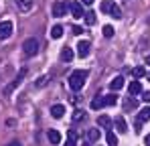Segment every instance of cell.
<instances>
[{
    "label": "cell",
    "instance_id": "6da1fadb",
    "mask_svg": "<svg viewBox=\"0 0 150 146\" xmlns=\"http://www.w3.org/2000/svg\"><path fill=\"white\" fill-rule=\"evenodd\" d=\"M85 81H87V71L85 69H77V71H73L69 75V87L73 91H79L85 85Z\"/></svg>",
    "mask_w": 150,
    "mask_h": 146
},
{
    "label": "cell",
    "instance_id": "277c9868",
    "mask_svg": "<svg viewBox=\"0 0 150 146\" xmlns=\"http://www.w3.org/2000/svg\"><path fill=\"white\" fill-rule=\"evenodd\" d=\"M12 28H14V26H12L10 21H2V23H0V41H6V39L12 35Z\"/></svg>",
    "mask_w": 150,
    "mask_h": 146
},
{
    "label": "cell",
    "instance_id": "8fae6325",
    "mask_svg": "<svg viewBox=\"0 0 150 146\" xmlns=\"http://www.w3.org/2000/svg\"><path fill=\"white\" fill-rule=\"evenodd\" d=\"M128 91H130V96H138V94H142V83H140V81H132V83L128 85Z\"/></svg>",
    "mask_w": 150,
    "mask_h": 146
},
{
    "label": "cell",
    "instance_id": "d6a6232c",
    "mask_svg": "<svg viewBox=\"0 0 150 146\" xmlns=\"http://www.w3.org/2000/svg\"><path fill=\"white\" fill-rule=\"evenodd\" d=\"M81 4H87V6H91V4H93V0H81Z\"/></svg>",
    "mask_w": 150,
    "mask_h": 146
},
{
    "label": "cell",
    "instance_id": "2e32d148",
    "mask_svg": "<svg viewBox=\"0 0 150 146\" xmlns=\"http://www.w3.org/2000/svg\"><path fill=\"white\" fill-rule=\"evenodd\" d=\"M16 6L23 10V12H28L33 8V0H16Z\"/></svg>",
    "mask_w": 150,
    "mask_h": 146
},
{
    "label": "cell",
    "instance_id": "4fadbf2b",
    "mask_svg": "<svg viewBox=\"0 0 150 146\" xmlns=\"http://www.w3.org/2000/svg\"><path fill=\"white\" fill-rule=\"evenodd\" d=\"M73 57H75L73 49L65 47V49H63V51H61V59H63V61H65V63H69V61H73Z\"/></svg>",
    "mask_w": 150,
    "mask_h": 146
},
{
    "label": "cell",
    "instance_id": "836d02e7",
    "mask_svg": "<svg viewBox=\"0 0 150 146\" xmlns=\"http://www.w3.org/2000/svg\"><path fill=\"white\" fill-rule=\"evenodd\" d=\"M144 144H146V146H150V134L146 136V138H144Z\"/></svg>",
    "mask_w": 150,
    "mask_h": 146
},
{
    "label": "cell",
    "instance_id": "3957f363",
    "mask_svg": "<svg viewBox=\"0 0 150 146\" xmlns=\"http://www.w3.org/2000/svg\"><path fill=\"white\" fill-rule=\"evenodd\" d=\"M23 51H25L26 57H35L39 53V41L37 39H26L23 43Z\"/></svg>",
    "mask_w": 150,
    "mask_h": 146
},
{
    "label": "cell",
    "instance_id": "52a82bcc",
    "mask_svg": "<svg viewBox=\"0 0 150 146\" xmlns=\"http://www.w3.org/2000/svg\"><path fill=\"white\" fill-rule=\"evenodd\" d=\"M25 75H26V69L23 67V69L18 71V75H16V79H14V81H12V83H10L8 87H4V89H2V91H4V96H6V94H10V91H12V89H14V87H16V85H18L21 81H23V77H25Z\"/></svg>",
    "mask_w": 150,
    "mask_h": 146
},
{
    "label": "cell",
    "instance_id": "484cf974",
    "mask_svg": "<svg viewBox=\"0 0 150 146\" xmlns=\"http://www.w3.org/2000/svg\"><path fill=\"white\" fill-rule=\"evenodd\" d=\"M114 33H116V30H114V26H110V24H105V26H103V37H108V39H110V37H114Z\"/></svg>",
    "mask_w": 150,
    "mask_h": 146
},
{
    "label": "cell",
    "instance_id": "e575fe53",
    "mask_svg": "<svg viewBox=\"0 0 150 146\" xmlns=\"http://www.w3.org/2000/svg\"><path fill=\"white\" fill-rule=\"evenodd\" d=\"M146 65H150V55H148V57H146Z\"/></svg>",
    "mask_w": 150,
    "mask_h": 146
},
{
    "label": "cell",
    "instance_id": "8992f818",
    "mask_svg": "<svg viewBox=\"0 0 150 146\" xmlns=\"http://www.w3.org/2000/svg\"><path fill=\"white\" fill-rule=\"evenodd\" d=\"M69 10H71L73 18H83V16H85V12H83V4H81V2H71V4H69Z\"/></svg>",
    "mask_w": 150,
    "mask_h": 146
},
{
    "label": "cell",
    "instance_id": "ba28073f",
    "mask_svg": "<svg viewBox=\"0 0 150 146\" xmlns=\"http://www.w3.org/2000/svg\"><path fill=\"white\" fill-rule=\"evenodd\" d=\"M89 49H91L89 41H79V45H77V55H79L81 59H85V57L89 55Z\"/></svg>",
    "mask_w": 150,
    "mask_h": 146
},
{
    "label": "cell",
    "instance_id": "cb8c5ba5",
    "mask_svg": "<svg viewBox=\"0 0 150 146\" xmlns=\"http://www.w3.org/2000/svg\"><path fill=\"white\" fill-rule=\"evenodd\" d=\"M49 77H51V75H43L41 79H37V81H35V85H37V87H45V85L49 83Z\"/></svg>",
    "mask_w": 150,
    "mask_h": 146
},
{
    "label": "cell",
    "instance_id": "30bf717a",
    "mask_svg": "<svg viewBox=\"0 0 150 146\" xmlns=\"http://www.w3.org/2000/svg\"><path fill=\"white\" fill-rule=\"evenodd\" d=\"M63 114H65V106H61V103H55L53 108H51V116L53 118H63Z\"/></svg>",
    "mask_w": 150,
    "mask_h": 146
},
{
    "label": "cell",
    "instance_id": "ac0fdd59",
    "mask_svg": "<svg viewBox=\"0 0 150 146\" xmlns=\"http://www.w3.org/2000/svg\"><path fill=\"white\" fill-rule=\"evenodd\" d=\"M51 37H53V39H61V37H63V26H61V24H55V26L51 28Z\"/></svg>",
    "mask_w": 150,
    "mask_h": 146
},
{
    "label": "cell",
    "instance_id": "603a6c76",
    "mask_svg": "<svg viewBox=\"0 0 150 146\" xmlns=\"http://www.w3.org/2000/svg\"><path fill=\"white\" fill-rule=\"evenodd\" d=\"M132 75H134L136 79H140V77L146 75V71H144V67H134V69H132Z\"/></svg>",
    "mask_w": 150,
    "mask_h": 146
},
{
    "label": "cell",
    "instance_id": "5b68a950",
    "mask_svg": "<svg viewBox=\"0 0 150 146\" xmlns=\"http://www.w3.org/2000/svg\"><path fill=\"white\" fill-rule=\"evenodd\" d=\"M67 10H69V4L63 2V0H59V2L53 4V16H65Z\"/></svg>",
    "mask_w": 150,
    "mask_h": 146
},
{
    "label": "cell",
    "instance_id": "9a60e30c",
    "mask_svg": "<svg viewBox=\"0 0 150 146\" xmlns=\"http://www.w3.org/2000/svg\"><path fill=\"white\" fill-rule=\"evenodd\" d=\"M148 120H150V108H144V110H140V114H138L136 122L144 124V122H148Z\"/></svg>",
    "mask_w": 150,
    "mask_h": 146
},
{
    "label": "cell",
    "instance_id": "4316f807",
    "mask_svg": "<svg viewBox=\"0 0 150 146\" xmlns=\"http://www.w3.org/2000/svg\"><path fill=\"white\" fill-rule=\"evenodd\" d=\"M85 118V112L83 110H75V114H73V122H81Z\"/></svg>",
    "mask_w": 150,
    "mask_h": 146
},
{
    "label": "cell",
    "instance_id": "ffe728a7",
    "mask_svg": "<svg viewBox=\"0 0 150 146\" xmlns=\"http://www.w3.org/2000/svg\"><path fill=\"white\" fill-rule=\"evenodd\" d=\"M100 130H89V132H87V140H89V142H98V140H100Z\"/></svg>",
    "mask_w": 150,
    "mask_h": 146
},
{
    "label": "cell",
    "instance_id": "f546056e",
    "mask_svg": "<svg viewBox=\"0 0 150 146\" xmlns=\"http://www.w3.org/2000/svg\"><path fill=\"white\" fill-rule=\"evenodd\" d=\"M71 30H73V35H81V33H83V28H81V26H77V24H75Z\"/></svg>",
    "mask_w": 150,
    "mask_h": 146
},
{
    "label": "cell",
    "instance_id": "7402d4cb",
    "mask_svg": "<svg viewBox=\"0 0 150 146\" xmlns=\"http://www.w3.org/2000/svg\"><path fill=\"white\" fill-rule=\"evenodd\" d=\"M103 101H105V106H116L118 97L114 96V94H110V96H103Z\"/></svg>",
    "mask_w": 150,
    "mask_h": 146
},
{
    "label": "cell",
    "instance_id": "d6986e66",
    "mask_svg": "<svg viewBox=\"0 0 150 146\" xmlns=\"http://www.w3.org/2000/svg\"><path fill=\"white\" fill-rule=\"evenodd\" d=\"M105 140H108V144H110V146H118V138H116V134H114L112 130H108V134H105Z\"/></svg>",
    "mask_w": 150,
    "mask_h": 146
},
{
    "label": "cell",
    "instance_id": "f1b7e54d",
    "mask_svg": "<svg viewBox=\"0 0 150 146\" xmlns=\"http://www.w3.org/2000/svg\"><path fill=\"white\" fill-rule=\"evenodd\" d=\"M63 146H77V140H75V138H67V142Z\"/></svg>",
    "mask_w": 150,
    "mask_h": 146
},
{
    "label": "cell",
    "instance_id": "9c48e42d",
    "mask_svg": "<svg viewBox=\"0 0 150 146\" xmlns=\"http://www.w3.org/2000/svg\"><path fill=\"white\" fill-rule=\"evenodd\" d=\"M124 87V77L122 75H118V77H114L112 81H110V89L112 91H118V89H122Z\"/></svg>",
    "mask_w": 150,
    "mask_h": 146
},
{
    "label": "cell",
    "instance_id": "5bb4252c",
    "mask_svg": "<svg viewBox=\"0 0 150 146\" xmlns=\"http://www.w3.org/2000/svg\"><path fill=\"white\" fill-rule=\"evenodd\" d=\"M89 106H91V110H101V108L105 106V101H103V96H98V97H93Z\"/></svg>",
    "mask_w": 150,
    "mask_h": 146
},
{
    "label": "cell",
    "instance_id": "4dcf8cb0",
    "mask_svg": "<svg viewBox=\"0 0 150 146\" xmlns=\"http://www.w3.org/2000/svg\"><path fill=\"white\" fill-rule=\"evenodd\" d=\"M69 138H75L77 140V130H69Z\"/></svg>",
    "mask_w": 150,
    "mask_h": 146
},
{
    "label": "cell",
    "instance_id": "83f0119b",
    "mask_svg": "<svg viewBox=\"0 0 150 146\" xmlns=\"http://www.w3.org/2000/svg\"><path fill=\"white\" fill-rule=\"evenodd\" d=\"M124 108H126V110H134V108H136V101H134V99H126Z\"/></svg>",
    "mask_w": 150,
    "mask_h": 146
},
{
    "label": "cell",
    "instance_id": "1f68e13d",
    "mask_svg": "<svg viewBox=\"0 0 150 146\" xmlns=\"http://www.w3.org/2000/svg\"><path fill=\"white\" fill-rule=\"evenodd\" d=\"M144 101H150V91H144V96H142Z\"/></svg>",
    "mask_w": 150,
    "mask_h": 146
},
{
    "label": "cell",
    "instance_id": "44dd1931",
    "mask_svg": "<svg viewBox=\"0 0 150 146\" xmlns=\"http://www.w3.org/2000/svg\"><path fill=\"white\" fill-rule=\"evenodd\" d=\"M83 18H85L87 26H93V24H96V12H87V14H85Z\"/></svg>",
    "mask_w": 150,
    "mask_h": 146
},
{
    "label": "cell",
    "instance_id": "e0dca14e",
    "mask_svg": "<svg viewBox=\"0 0 150 146\" xmlns=\"http://www.w3.org/2000/svg\"><path fill=\"white\" fill-rule=\"evenodd\" d=\"M116 128H118V132H128V124H126V120L122 116L116 118Z\"/></svg>",
    "mask_w": 150,
    "mask_h": 146
},
{
    "label": "cell",
    "instance_id": "d4e9b609",
    "mask_svg": "<svg viewBox=\"0 0 150 146\" xmlns=\"http://www.w3.org/2000/svg\"><path fill=\"white\" fill-rule=\"evenodd\" d=\"M98 124H100V126H103V128H110L112 120H110L108 116H100V118H98Z\"/></svg>",
    "mask_w": 150,
    "mask_h": 146
},
{
    "label": "cell",
    "instance_id": "7c38bea8",
    "mask_svg": "<svg viewBox=\"0 0 150 146\" xmlns=\"http://www.w3.org/2000/svg\"><path fill=\"white\" fill-rule=\"evenodd\" d=\"M47 138H49L51 144H55V146L61 142V134H59V130H49V132H47Z\"/></svg>",
    "mask_w": 150,
    "mask_h": 146
},
{
    "label": "cell",
    "instance_id": "7a4b0ae2",
    "mask_svg": "<svg viewBox=\"0 0 150 146\" xmlns=\"http://www.w3.org/2000/svg\"><path fill=\"white\" fill-rule=\"evenodd\" d=\"M101 12H108V14H112L114 18H120V16H122L120 6H118L116 2H112V0H103V2H101Z\"/></svg>",
    "mask_w": 150,
    "mask_h": 146
}]
</instances>
